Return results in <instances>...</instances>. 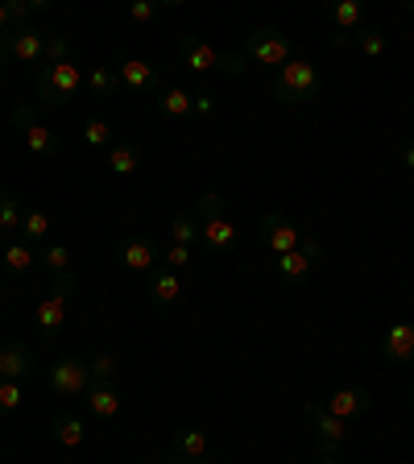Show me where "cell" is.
<instances>
[{
    "instance_id": "cell-1",
    "label": "cell",
    "mask_w": 414,
    "mask_h": 464,
    "mask_svg": "<svg viewBox=\"0 0 414 464\" xmlns=\"http://www.w3.org/2000/svg\"><path fill=\"white\" fill-rule=\"evenodd\" d=\"M319 92H323V75L307 58H290L286 67H278V75H274V100L286 108L311 104V100H319Z\"/></svg>"
},
{
    "instance_id": "cell-2",
    "label": "cell",
    "mask_w": 414,
    "mask_h": 464,
    "mask_svg": "<svg viewBox=\"0 0 414 464\" xmlns=\"http://www.w3.org/2000/svg\"><path fill=\"white\" fill-rule=\"evenodd\" d=\"M79 274L75 270H67V274H58L54 278V286H50V295L38 303V311H34V324H38V332L46 340H54L58 332H63V324H67V307H71V299L79 295Z\"/></svg>"
},
{
    "instance_id": "cell-3",
    "label": "cell",
    "mask_w": 414,
    "mask_h": 464,
    "mask_svg": "<svg viewBox=\"0 0 414 464\" xmlns=\"http://www.w3.org/2000/svg\"><path fill=\"white\" fill-rule=\"evenodd\" d=\"M79 87H83V71H79L75 58H67V63H46L42 75L34 79V92H38V100L46 108H58V104H67V100H75Z\"/></svg>"
},
{
    "instance_id": "cell-4",
    "label": "cell",
    "mask_w": 414,
    "mask_h": 464,
    "mask_svg": "<svg viewBox=\"0 0 414 464\" xmlns=\"http://www.w3.org/2000/svg\"><path fill=\"white\" fill-rule=\"evenodd\" d=\"M241 54L249 58V63H261V67H286L290 58V42H286V34L282 29H274V25H257L245 38V46H241Z\"/></svg>"
},
{
    "instance_id": "cell-5",
    "label": "cell",
    "mask_w": 414,
    "mask_h": 464,
    "mask_svg": "<svg viewBox=\"0 0 414 464\" xmlns=\"http://www.w3.org/2000/svg\"><path fill=\"white\" fill-rule=\"evenodd\" d=\"M257 241L265 245L274 257H282V253L303 249V245H307V232H303L294 220H286V216L270 212V216H261V224H257Z\"/></svg>"
},
{
    "instance_id": "cell-6",
    "label": "cell",
    "mask_w": 414,
    "mask_h": 464,
    "mask_svg": "<svg viewBox=\"0 0 414 464\" xmlns=\"http://www.w3.org/2000/svg\"><path fill=\"white\" fill-rule=\"evenodd\" d=\"M303 415H307V423H311V431H315V440H319V452L323 456H336L340 448L348 444V427H344V419H336L328 411L323 402H303Z\"/></svg>"
},
{
    "instance_id": "cell-7",
    "label": "cell",
    "mask_w": 414,
    "mask_h": 464,
    "mask_svg": "<svg viewBox=\"0 0 414 464\" xmlns=\"http://www.w3.org/2000/svg\"><path fill=\"white\" fill-rule=\"evenodd\" d=\"M46 382H50V390L63 398H83L87 386H91V365H87L83 357H58L54 365H50Z\"/></svg>"
},
{
    "instance_id": "cell-8",
    "label": "cell",
    "mask_w": 414,
    "mask_h": 464,
    "mask_svg": "<svg viewBox=\"0 0 414 464\" xmlns=\"http://www.w3.org/2000/svg\"><path fill=\"white\" fill-rule=\"evenodd\" d=\"M13 125L21 129V137H25V150H29V154H38V158H54V154H58V133H54L50 125H42L29 104H21L17 112H13Z\"/></svg>"
},
{
    "instance_id": "cell-9",
    "label": "cell",
    "mask_w": 414,
    "mask_h": 464,
    "mask_svg": "<svg viewBox=\"0 0 414 464\" xmlns=\"http://www.w3.org/2000/svg\"><path fill=\"white\" fill-rule=\"evenodd\" d=\"M319 253H323V249H319V241H315V237H307V245H303V249L274 257V261H278L274 270H278V278H282V282H290V286H299V282H307V278H311V270H315Z\"/></svg>"
},
{
    "instance_id": "cell-10",
    "label": "cell",
    "mask_w": 414,
    "mask_h": 464,
    "mask_svg": "<svg viewBox=\"0 0 414 464\" xmlns=\"http://www.w3.org/2000/svg\"><path fill=\"white\" fill-rule=\"evenodd\" d=\"M174 54H178V63H183L187 71H195V75L220 71V50L207 46V42H199L195 34H183V38H178V46H174Z\"/></svg>"
},
{
    "instance_id": "cell-11",
    "label": "cell",
    "mask_w": 414,
    "mask_h": 464,
    "mask_svg": "<svg viewBox=\"0 0 414 464\" xmlns=\"http://www.w3.org/2000/svg\"><path fill=\"white\" fill-rule=\"evenodd\" d=\"M199 245L207 253H232L236 249V224H232L224 212L203 216L199 220Z\"/></svg>"
},
{
    "instance_id": "cell-12",
    "label": "cell",
    "mask_w": 414,
    "mask_h": 464,
    "mask_svg": "<svg viewBox=\"0 0 414 464\" xmlns=\"http://www.w3.org/2000/svg\"><path fill=\"white\" fill-rule=\"evenodd\" d=\"M9 58L13 63H25V67L42 63L46 58V34L34 25H21L17 34H9Z\"/></svg>"
},
{
    "instance_id": "cell-13",
    "label": "cell",
    "mask_w": 414,
    "mask_h": 464,
    "mask_svg": "<svg viewBox=\"0 0 414 464\" xmlns=\"http://www.w3.org/2000/svg\"><path fill=\"white\" fill-rule=\"evenodd\" d=\"M323 406H328V411H332L336 419H344V423H348V419L365 415L369 406H373V394H369L365 386H340L336 394H332Z\"/></svg>"
},
{
    "instance_id": "cell-14",
    "label": "cell",
    "mask_w": 414,
    "mask_h": 464,
    "mask_svg": "<svg viewBox=\"0 0 414 464\" xmlns=\"http://www.w3.org/2000/svg\"><path fill=\"white\" fill-rule=\"evenodd\" d=\"M83 402H87V411H91L100 423H108V419L120 415V390H116L112 382H91L87 394H83Z\"/></svg>"
},
{
    "instance_id": "cell-15",
    "label": "cell",
    "mask_w": 414,
    "mask_h": 464,
    "mask_svg": "<svg viewBox=\"0 0 414 464\" xmlns=\"http://www.w3.org/2000/svg\"><path fill=\"white\" fill-rule=\"evenodd\" d=\"M34 373V353L17 340L0 344V382H21V377Z\"/></svg>"
},
{
    "instance_id": "cell-16",
    "label": "cell",
    "mask_w": 414,
    "mask_h": 464,
    "mask_svg": "<svg viewBox=\"0 0 414 464\" xmlns=\"http://www.w3.org/2000/svg\"><path fill=\"white\" fill-rule=\"evenodd\" d=\"M116 79H120L129 92H137V96L158 92V67L141 63V58H125V63H120V71H116Z\"/></svg>"
},
{
    "instance_id": "cell-17",
    "label": "cell",
    "mask_w": 414,
    "mask_h": 464,
    "mask_svg": "<svg viewBox=\"0 0 414 464\" xmlns=\"http://www.w3.org/2000/svg\"><path fill=\"white\" fill-rule=\"evenodd\" d=\"M381 353L398 365H410L414 361V324H390L386 336H381Z\"/></svg>"
},
{
    "instance_id": "cell-18",
    "label": "cell",
    "mask_w": 414,
    "mask_h": 464,
    "mask_svg": "<svg viewBox=\"0 0 414 464\" xmlns=\"http://www.w3.org/2000/svg\"><path fill=\"white\" fill-rule=\"evenodd\" d=\"M328 17L336 25V42H348L357 29H365V5L361 0H340V5L328 9Z\"/></svg>"
},
{
    "instance_id": "cell-19",
    "label": "cell",
    "mask_w": 414,
    "mask_h": 464,
    "mask_svg": "<svg viewBox=\"0 0 414 464\" xmlns=\"http://www.w3.org/2000/svg\"><path fill=\"white\" fill-rule=\"evenodd\" d=\"M145 290H149V299L158 307H174V303L183 299V282H178L174 270H149L145 274Z\"/></svg>"
},
{
    "instance_id": "cell-20",
    "label": "cell",
    "mask_w": 414,
    "mask_h": 464,
    "mask_svg": "<svg viewBox=\"0 0 414 464\" xmlns=\"http://www.w3.org/2000/svg\"><path fill=\"white\" fill-rule=\"evenodd\" d=\"M120 266H125L129 274H149V270H158L154 245L141 241V237H129V241L120 245Z\"/></svg>"
},
{
    "instance_id": "cell-21",
    "label": "cell",
    "mask_w": 414,
    "mask_h": 464,
    "mask_svg": "<svg viewBox=\"0 0 414 464\" xmlns=\"http://www.w3.org/2000/svg\"><path fill=\"white\" fill-rule=\"evenodd\" d=\"M29 266H38V249H34L29 241L17 237V241H9L5 249H0V270L9 274V278H21Z\"/></svg>"
},
{
    "instance_id": "cell-22",
    "label": "cell",
    "mask_w": 414,
    "mask_h": 464,
    "mask_svg": "<svg viewBox=\"0 0 414 464\" xmlns=\"http://www.w3.org/2000/svg\"><path fill=\"white\" fill-rule=\"evenodd\" d=\"M137 166H141V150L133 141H112V150H108V174L129 179V174H137Z\"/></svg>"
},
{
    "instance_id": "cell-23",
    "label": "cell",
    "mask_w": 414,
    "mask_h": 464,
    "mask_svg": "<svg viewBox=\"0 0 414 464\" xmlns=\"http://www.w3.org/2000/svg\"><path fill=\"white\" fill-rule=\"evenodd\" d=\"M191 100L195 92H187V87H166V92H158V112L166 121H187L191 116Z\"/></svg>"
},
{
    "instance_id": "cell-24",
    "label": "cell",
    "mask_w": 414,
    "mask_h": 464,
    "mask_svg": "<svg viewBox=\"0 0 414 464\" xmlns=\"http://www.w3.org/2000/svg\"><path fill=\"white\" fill-rule=\"evenodd\" d=\"M203 456H207V435H203L199 427L178 431V440H174V448H170V460H203Z\"/></svg>"
},
{
    "instance_id": "cell-25",
    "label": "cell",
    "mask_w": 414,
    "mask_h": 464,
    "mask_svg": "<svg viewBox=\"0 0 414 464\" xmlns=\"http://www.w3.org/2000/svg\"><path fill=\"white\" fill-rule=\"evenodd\" d=\"M54 440L63 448H83L87 444V427H83V419H75V415H58L54 419Z\"/></svg>"
},
{
    "instance_id": "cell-26",
    "label": "cell",
    "mask_w": 414,
    "mask_h": 464,
    "mask_svg": "<svg viewBox=\"0 0 414 464\" xmlns=\"http://www.w3.org/2000/svg\"><path fill=\"white\" fill-rule=\"evenodd\" d=\"M25 203L13 191H0V232H21V220H25Z\"/></svg>"
},
{
    "instance_id": "cell-27",
    "label": "cell",
    "mask_w": 414,
    "mask_h": 464,
    "mask_svg": "<svg viewBox=\"0 0 414 464\" xmlns=\"http://www.w3.org/2000/svg\"><path fill=\"white\" fill-rule=\"evenodd\" d=\"M71 266H75V253H71V245L54 241V245H46V249H42V270H50L54 278H58V274H67Z\"/></svg>"
},
{
    "instance_id": "cell-28",
    "label": "cell",
    "mask_w": 414,
    "mask_h": 464,
    "mask_svg": "<svg viewBox=\"0 0 414 464\" xmlns=\"http://www.w3.org/2000/svg\"><path fill=\"white\" fill-rule=\"evenodd\" d=\"M170 241L174 245H199V220H195V212L170 216Z\"/></svg>"
},
{
    "instance_id": "cell-29",
    "label": "cell",
    "mask_w": 414,
    "mask_h": 464,
    "mask_svg": "<svg viewBox=\"0 0 414 464\" xmlns=\"http://www.w3.org/2000/svg\"><path fill=\"white\" fill-rule=\"evenodd\" d=\"M46 237H50V216L42 212V208H29L25 220H21V241L38 245V241H46Z\"/></svg>"
},
{
    "instance_id": "cell-30",
    "label": "cell",
    "mask_w": 414,
    "mask_h": 464,
    "mask_svg": "<svg viewBox=\"0 0 414 464\" xmlns=\"http://www.w3.org/2000/svg\"><path fill=\"white\" fill-rule=\"evenodd\" d=\"M83 141L91 145V150H112V125H108L104 116L83 121Z\"/></svg>"
},
{
    "instance_id": "cell-31",
    "label": "cell",
    "mask_w": 414,
    "mask_h": 464,
    "mask_svg": "<svg viewBox=\"0 0 414 464\" xmlns=\"http://www.w3.org/2000/svg\"><path fill=\"white\" fill-rule=\"evenodd\" d=\"M352 42H357V50L365 58H381V54H386V34H381V29H373V25L357 29V34H352Z\"/></svg>"
},
{
    "instance_id": "cell-32",
    "label": "cell",
    "mask_w": 414,
    "mask_h": 464,
    "mask_svg": "<svg viewBox=\"0 0 414 464\" xmlns=\"http://www.w3.org/2000/svg\"><path fill=\"white\" fill-rule=\"evenodd\" d=\"M25 406V386L21 382H0V415H17Z\"/></svg>"
},
{
    "instance_id": "cell-33",
    "label": "cell",
    "mask_w": 414,
    "mask_h": 464,
    "mask_svg": "<svg viewBox=\"0 0 414 464\" xmlns=\"http://www.w3.org/2000/svg\"><path fill=\"white\" fill-rule=\"evenodd\" d=\"M116 83H120V79H116L108 67H91V75H87V87H91V92H96L100 100H104V96H112V92H116Z\"/></svg>"
},
{
    "instance_id": "cell-34",
    "label": "cell",
    "mask_w": 414,
    "mask_h": 464,
    "mask_svg": "<svg viewBox=\"0 0 414 464\" xmlns=\"http://www.w3.org/2000/svg\"><path fill=\"white\" fill-rule=\"evenodd\" d=\"M191 257H195V249H191V245H166V270H174V274H178V270H183V266H191Z\"/></svg>"
},
{
    "instance_id": "cell-35",
    "label": "cell",
    "mask_w": 414,
    "mask_h": 464,
    "mask_svg": "<svg viewBox=\"0 0 414 464\" xmlns=\"http://www.w3.org/2000/svg\"><path fill=\"white\" fill-rule=\"evenodd\" d=\"M87 365H91V382H112V373H116V357H112V353H100V357H91Z\"/></svg>"
},
{
    "instance_id": "cell-36",
    "label": "cell",
    "mask_w": 414,
    "mask_h": 464,
    "mask_svg": "<svg viewBox=\"0 0 414 464\" xmlns=\"http://www.w3.org/2000/svg\"><path fill=\"white\" fill-rule=\"evenodd\" d=\"M71 58V42L63 34H46V63H67Z\"/></svg>"
},
{
    "instance_id": "cell-37",
    "label": "cell",
    "mask_w": 414,
    "mask_h": 464,
    "mask_svg": "<svg viewBox=\"0 0 414 464\" xmlns=\"http://www.w3.org/2000/svg\"><path fill=\"white\" fill-rule=\"evenodd\" d=\"M216 212H224V199L216 191H203L199 199H195V220H203V216H216Z\"/></svg>"
},
{
    "instance_id": "cell-38",
    "label": "cell",
    "mask_w": 414,
    "mask_h": 464,
    "mask_svg": "<svg viewBox=\"0 0 414 464\" xmlns=\"http://www.w3.org/2000/svg\"><path fill=\"white\" fill-rule=\"evenodd\" d=\"M216 104H220V100H216L212 92L203 87V92H195V100H191V116H203V121H207V116L216 112Z\"/></svg>"
},
{
    "instance_id": "cell-39",
    "label": "cell",
    "mask_w": 414,
    "mask_h": 464,
    "mask_svg": "<svg viewBox=\"0 0 414 464\" xmlns=\"http://www.w3.org/2000/svg\"><path fill=\"white\" fill-rule=\"evenodd\" d=\"M162 9H170V5H154V0H137V5H129V17H133V21H154Z\"/></svg>"
},
{
    "instance_id": "cell-40",
    "label": "cell",
    "mask_w": 414,
    "mask_h": 464,
    "mask_svg": "<svg viewBox=\"0 0 414 464\" xmlns=\"http://www.w3.org/2000/svg\"><path fill=\"white\" fill-rule=\"evenodd\" d=\"M220 71L224 75H245V71H249V58H245L241 50H236V54H220Z\"/></svg>"
},
{
    "instance_id": "cell-41",
    "label": "cell",
    "mask_w": 414,
    "mask_h": 464,
    "mask_svg": "<svg viewBox=\"0 0 414 464\" xmlns=\"http://www.w3.org/2000/svg\"><path fill=\"white\" fill-rule=\"evenodd\" d=\"M398 158H402V166H406V170H414V137H410V141H402V150H398Z\"/></svg>"
},
{
    "instance_id": "cell-42",
    "label": "cell",
    "mask_w": 414,
    "mask_h": 464,
    "mask_svg": "<svg viewBox=\"0 0 414 464\" xmlns=\"http://www.w3.org/2000/svg\"><path fill=\"white\" fill-rule=\"evenodd\" d=\"M9 63V34H0V67Z\"/></svg>"
},
{
    "instance_id": "cell-43",
    "label": "cell",
    "mask_w": 414,
    "mask_h": 464,
    "mask_svg": "<svg viewBox=\"0 0 414 464\" xmlns=\"http://www.w3.org/2000/svg\"><path fill=\"white\" fill-rule=\"evenodd\" d=\"M5 25H13V17H9V9L0 5V29H5Z\"/></svg>"
},
{
    "instance_id": "cell-44",
    "label": "cell",
    "mask_w": 414,
    "mask_h": 464,
    "mask_svg": "<svg viewBox=\"0 0 414 464\" xmlns=\"http://www.w3.org/2000/svg\"><path fill=\"white\" fill-rule=\"evenodd\" d=\"M319 464H340V460H336V456H323V460H319Z\"/></svg>"
},
{
    "instance_id": "cell-45",
    "label": "cell",
    "mask_w": 414,
    "mask_h": 464,
    "mask_svg": "<svg viewBox=\"0 0 414 464\" xmlns=\"http://www.w3.org/2000/svg\"><path fill=\"white\" fill-rule=\"evenodd\" d=\"M183 464H212V460H207V456H203V460H183Z\"/></svg>"
},
{
    "instance_id": "cell-46",
    "label": "cell",
    "mask_w": 414,
    "mask_h": 464,
    "mask_svg": "<svg viewBox=\"0 0 414 464\" xmlns=\"http://www.w3.org/2000/svg\"><path fill=\"white\" fill-rule=\"evenodd\" d=\"M0 249H5V241H0Z\"/></svg>"
},
{
    "instance_id": "cell-47",
    "label": "cell",
    "mask_w": 414,
    "mask_h": 464,
    "mask_svg": "<svg viewBox=\"0 0 414 464\" xmlns=\"http://www.w3.org/2000/svg\"><path fill=\"white\" fill-rule=\"evenodd\" d=\"M410 398H414V394H410Z\"/></svg>"
}]
</instances>
